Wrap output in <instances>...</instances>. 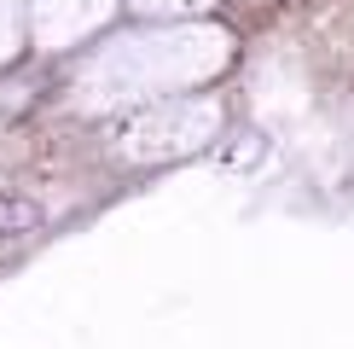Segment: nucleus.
Wrapping results in <instances>:
<instances>
[{"label":"nucleus","mask_w":354,"mask_h":349,"mask_svg":"<svg viewBox=\"0 0 354 349\" xmlns=\"http://www.w3.org/2000/svg\"><path fill=\"white\" fill-rule=\"evenodd\" d=\"M41 227V204L24 193H0V239H24Z\"/></svg>","instance_id":"1"}]
</instances>
